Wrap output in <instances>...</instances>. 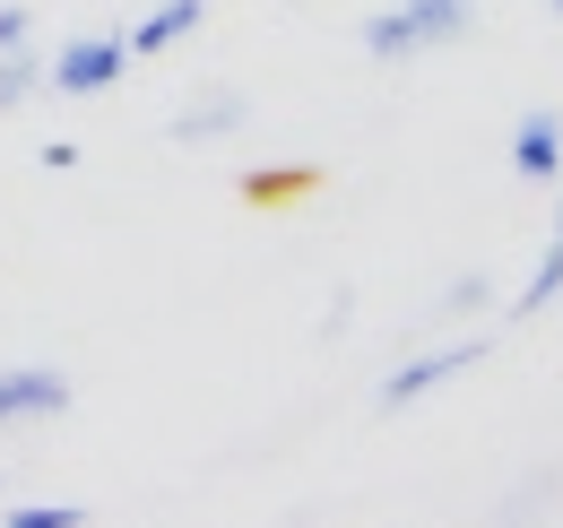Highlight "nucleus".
<instances>
[{
    "label": "nucleus",
    "mask_w": 563,
    "mask_h": 528,
    "mask_svg": "<svg viewBox=\"0 0 563 528\" xmlns=\"http://www.w3.org/2000/svg\"><path fill=\"white\" fill-rule=\"evenodd\" d=\"M477 355H486L477 338H468V346H433V355H408V364H399V373L382 382V407H390V416H399V407H417L424 391H442V382L477 373Z\"/></svg>",
    "instance_id": "7ed1b4c3"
},
{
    "label": "nucleus",
    "mask_w": 563,
    "mask_h": 528,
    "mask_svg": "<svg viewBox=\"0 0 563 528\" xmlns=\"http://www.w3.org/2000/svg\"><path fill=\"white\" fill-rule=\"evenodd\" d=\"M35 87H44V62H35V44H9V53H0V113H18Z\"/></svg>",
    "instance_id": "1a4fd4ad"
},
{
    "label": "nucleus",
    "mask_w": 563,
    "mask_h": 528,
    "mask_svg": "<svg viewBox=\"0 0 563 528\" xmlns=\"http://www.w3.org/2000/svg\"><path fill=\"white\" fill-rule=\"evenodd\" d=\"M26 26H35V18H26V9L9 0V9H0V53H9V44H26Z\"/></svg>",
    "instance_id": "f8f14e48"
},
{
    "label": "nucleus",
    "mask_w": 563,
    "mask_h": 528,
    "mask_svg": "<svg viewBox=\"0 0 563 528\" xmlns=\"http://www.w3.org/2000/svg\"><path fill=\"white\" fill-rule=\"evenodd\" d=\"M200 18H209V0H156V9H147L122 44H131V62H156V53H174V44H183Z\"/></svg>",
    "instance_id": "39448f33"
},
{
    "label": "nucleus",
    "mask_w": 563,
    "mask_h": 528,
    "mask_svg": "<svg viewBox=\"0 0 563 528\" xmlns=\"http://www.w3.org/2000/svg\"><path fill=\"white\" fill-rule=\"evenodd\" d=\"M555 9H563V0H555Z\"/></svg>",
    "instance_id": "ddd939ff"
},
{
    "label": "nucleus",
    "mask_w": 563,
    "mask_h": 528,
    "mask_svg": "<svg viewBox=\"0 0 563 528\" xmlns=\"http://www.w3.org/2000/svg\"><path fill=\"white\" fill-rule=\"evenodd\" d=\"M62 407H70V382H62V373H44V364L0 373V425H35V416H62Z\"/></svg>",
    "instance_id": "20e7f679"
},
{
    "label": "nucleus",
    "mask_w": 563,
    "mask_h": 528,
    "mask_svg": "<svg viewBox=\"0 0 563 528\" xmlns=\"http://www.w3.org/2000/svg\"><path fill=\"white\" fill-rule=\"evenodd\" d=\"M468 26H477V0H399V9L364 18V53L373 62H408L424 44H460Z\"/></svg>",
    "instance_id": "f257e3e1"
},
{
    "label": "nucleus",
    "mask_w": 563,
    "mask_h": 528,
    "mask_svg": "<svg viewBox=\"0 0 563 528\" xmlns=\"http://www.w3.org/2000/svg\"><path fill=\"white\" fill-rule=\"evenodd\" d=\"M122 69H131V44H122V35H78V44H62V53L44 62V87H62V96H104Z\"/></svg>",
    "instance_id": "f03ea898"
},
{
    "label": "nucleus",
    "mask_w": 563,
    "mask_h": 528,
    "mask_svg": "<svg viewBox=\"0 0 563 528\" xmlns=\"http://www.w3.org/2000/svg\"><path fill=\"white\" fill-rule=\"evenodd\" d=\"M555 295H563V208H555V234H547V261H538V277L520 286V304H511V312H520V321H538Z\"/></svg>",
    "instance_id": "6e6552de"
},
{
    "label": "nucleus",
    "mask_w": 563,
    "mask_h": 528,
    "mask_svg": "<svg viewBox=\"0 0 563 528\" xmlns=\"http://www.w3.org/2000/svg\"><path fill=\"white\" fill-rule=\"evenodd\" d=\"M511 165H520L529 183H555V174H563V113H547V105H538V113L511 131Z\"/></svg>",
    "instance_id": "423d86ee"
},
{
    "label": "nucleus",
    "mask_w": 563,
    "mask_h": 528,
    "mask_svg": "<svg viewBox=\"0 0 563 528\" xmlns=\"http://www.w3.org/2000/svg\"><path fill=\"white\" fill-rule=\"evenodd\" d=\"M225 131H243V96H225V87H217V96H200V105L174 122V139H183V147H191V139H225Z\"/></svg>",
    "instance_id": "0eeeda50"
},
{
    "label": "nucleus",
    "mask_w": 563,
    "mask_h": 528,
    "mask_svg": "<svg viewBox=\"0 0 563 528\" xmlns=\"http://www.w3.org/2000/svg\"><path fill=\"white\" fill-rule=\"evenodd\" d=\"M303 183H312L303 165H269V174H252V183H243V199H252V208H278V199H295Z\"/></svg>",
    "instance_id": "9d476101"
},
{
    "label": "nucleus",
    "mask_w": 563,
    "mask_h": 528,
    "mask_svg": "<svg viewBox=\"0 0 563 528\" xmlns=\"http://www.w3.org/2000/svg\"><path fill=\"white\" fill-rule=\"evenodd\" d=\"M9 528H78V503H18Z\"/></svg>",
    "instance_id": "9b49d317"
}]
</instances>
